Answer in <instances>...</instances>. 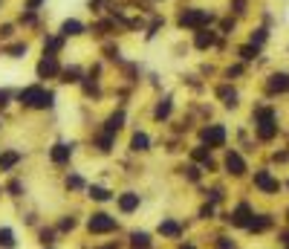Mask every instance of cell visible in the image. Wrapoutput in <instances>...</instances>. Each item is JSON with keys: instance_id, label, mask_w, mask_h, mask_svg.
<instances>
[{"instance_id": "cell-1", "label": "cell", "mask_w": 289, "mask_h": 249, "mask_svg": "<svg viewBox=\"0 0 289 249\" xmlns=\"http://www.w3.org/2000/svg\"><path fill=\"white\" fill-rule=\"evenodd\" d=\"M255 127L260 142H272L278 136V122H275V110L272 107H257L255 110Z\"/></svg>"}, {"instance_id": "cell-2", "label": "cell", "mask_w": 289, "mask_h": 249, "mask_svg": "<svg viewBox=\"0 0 289 249\" xmlns=\"http://www.w3.org/2000/svg\"><path fill=\"white\" fill-rule=\"evenodd\" d=\"M52 99H55V96L47 93V90H41V87H26V90H20V102L29 105V107H50Z\"/></svg>"}, {"instance_id": "cell-3", "label": "cell", "mask_w": 289, "mask_h": 249, "mask_svg": "<svg viewBox=\"0 0 289 249\" xmlns=\"http://www.w3.org/2000/svg\"><path fill=\"white\" fill-rule=\"evenodd\" d=\"M255 188L263 191V194H278V191L284 188V183H281L278 177H272L269 168H260V171H255Z\"/></svg>"}, {"instance_id": "cell-4", "label": "cell", "mask_w": 289, "mask_h": 249, "mask_svg": "<svg viewBox=\"0 0 289 249\" xmlns=\"http://www.w3.org/2000/svg\"><path fill=\"white\" fill-rule=\"evenodd\" d=\"M208 20H211V12L205 9H188L179 15V26H188V29H203Z\"/></svg>"}, {"instance_id": "cell-5", "label": "cell", "mask_w": 289, "mask_h": 249, "mask_svg": "<svg viewBox=\"0 0 289 249\" xmlns=\"http://www.w3.org/2000/svg\"><path fill=\"white\" fill-rule=\"evenodd\" d=\"M203 142L208 145V148H223L226 145V127L223 124H208V127H203Z\"/></svg>"}, {"instance_id": "cell-6", "label": "cell", "mask_w": 289, "mask_h": 249, "mask_svg": "<svg viewBox=\"0 0 289 249\" xmlns=\"http://www.w3.org/2000/svg\"><path fill=\"white\" fill-rule=\"evenodd\" d=\"M252 217H255L252 206H249V203H237V206H234V212H231L226 220H231V226H240V229H246Z\"/></svg>"}, {"instance_id": "cell-7", "label": "cell", "mask_w": 289, "mask_h": 249, "mask_svg": "<svg viewBox=\"0 0 289 249\" xmlns=\"http://www.w3.org/2000/svg\"><path fill=\"white\" fill-rule=\"evenodd\" d=\"M226 171H229L231 177H243L249 171V165H246V160H243L240 151H229L226 154Z\"/></svg>"}, {"instance_id": "cell-8", "label": "cell", "mask_w": 289, "mask_h": 249, "mask_svg": "<svg viewBox=\"0 0 289 249\" xmlns=\"http://www.w3.org/2000/svg\"><path fill=\"white\" fill-rule=\"evenodd\" d=\"M87 226H90V232L104 235V232H113V229H116V220L110 217V214H93Z\"/></svg>"}, {"instance_id": "cell-9", "label": "cell", "mask_w": 289, "mask_h": 249, "mask_svg": "<svg viewBox=\"0 0 289 249\" xmlns=\"http://www.w3.org/2000/svg\"><path fill=\"white\" fill-rule=\"evenodd\" d=\"M272 223H275V217H272V214H255V217L249 220V226H246V229H249L252 235H263L266 229H272Z\"/></svg>"}, {"instance_id": "cell-10", "label": "cell", "mask_w": 289, "mask_h": 249, "mask_svg": "<svg viewBox=\"0 0 289 249\" xmlns=\"http://www.w3.org/2000/svg\"><path fill=\"white\" fill-rule=\"evenodd\" d=\"M266 90H269V93H287L289 90V75L287 72H272L269 81H266Z\"/></svg>"}, {"instance_id": "cell-11", "label": "cell", "mask_w": 289, "mask_h": 249, "mask_svg": "<svg viewBox=\"0 0 289 249\" xmlns=\"http://www.w3.org/2000/svg\"><path fill=\"white\" fill-rule=\"evenodd\" d=\"M194 44H197L200 50H208V47H214V44H217V32H211V29H208V32H205V29H200V32H197V38H194Z\"/></svg>"}, {"instance_id": "cell-12", "label": "cell", "mask_w": 289, "mask_h": 249, "mask_svg": "<svg viewBox=\"0 0 289 249\" xmlns=\"http://www.w3.org/2000/svg\"><path fill=\"white\" fill-rule=\"evenodd\" d=\"M55 72H58V61L52 58V55H47L44 61L38 64V75H41V78H47V75H55Z\"/></svg>"}, {"instance_id": "cell-13", "label": "cell", "mask_w": 289, "mask_h": 249, "mask_svg": "<svg viewBox=\"0 0 289 249\" xmlns=\"http://www.w3.org/2000/svg\"><path fill=\"white\" fill-rule=\"evenodd\" d=\"M136 206H139V194L127 191V194H121V197H119V209H121V212H133Z\"/></svg>"}, {"instance_id": "cell-14", "label": "cell", "mask_w": 289, "mask_h": 249, "mask_svg": "<svg viewBox=\"0 0 289 249\" xmlns=\"http://www.w3.org/2000/svg\"><path fill=\"white\" fill-rule=\"evenodd\" d=\"M69 154H72V148H69V145H55V148H52V162H58V165H61V162H67V160H69Z\"/></svg>"}, {"instance_id": "cell-15", "label": "cell", "mask_w": 289, "mask_h": 249, "mask_svg": "<svg viewBox=\"0 0 289 249\" xmlns=\"http://www.w3.org/2000/svg\"><path fill=\"white\" fill-rule=\"evenodd\" d=\"M159 232L165 235V238H179V223H173V220H165V223H159Z\"/></svg>"}, {"instance_id": "cell-16", "label": "cell", "mask_w": 289, "mask_h": 249, "mask_svg": "<svg viewBox=\"0 0 289 249\" xmlns=\"http://www.w3.org/2000/svg\"><path fill=\"white\" fill-rule=\"evenodd\" d=\"M217 96L226 102V107H234V105H237V93H234L231 87H220V90H217Z\"/></svg>"}, {"instance_id": "cell-17", "label": "cell", "mask_w": 289, "mask_h": 249, "mask_svg": "<svg viewBox=\"0 0 289 249\" xmlns=\"http://www.w3.org/2000/svg\"><path fill=\"white\" fill-rule=\"evenodd\" d=\"M17 160H20V154H15V151L12 154H3L0 157V171H9L12 165H17Z\"/></svg>"}, {"instance_id": "cell-18", "label": "cell", "mask_w": 289, "mask_h": 249, "mask_svg": "<svg viewBox=\"0 0 289 249\" xmlns=\"http://www.w3.org/2000/svg\"><path fill=\"white\" fill-rule=\"evenodd\" d=\"M130 241H133V249H151V238H148L145 232H136Z\"/></svg>"}, {"instance_id": "cell-19", "label": "cell", "mask_w": 289, "mask_h": 249, "mask_svg": "<svg viewBox=\"0 0 289 249\" xmlns=\"http://www.w3.org/2000/svg\"><path fill=\"white\" fill-rule=\"evenodd\" d=\"M121 122H124V113H113V116H110V119H107V133H110V136H113L116 130H119V127H121Z\"/></svg>"}, {"instance_id": "cell-20", "label": "cell", "mask_w": 289, "mask_h": 249, "mask_svg": "<svg viewBox=\"0 0 289 249\" xmlns=\"http://www.w3.org/2000/svg\"><path fill=\"white\" fill-rule=\"evenodd\" d=\"M81 29H84V26H81L78 20H67V23L61 26V32H64V35H81Z\"/></svg>"}, {"instance_id": "cell-21", "label": "cell", "mask_w": 289, "mask_h": 249, "mask_svg": "<svg viewBox=\"0 0 289 249\" xmlns=\"http://www.w3.org/2000/svg\"><path fill=\"white\" fill-rule=\"evenodd\" d=\"M130 148H133V151H148V136H145V133H136V136L130 139Z\"/></svg>"}, {"instance_id": "cell-22", "label": "cell", "mask_w": 289, "mask_h": 249, "mask_svg": "<svg viewBox=\"0 0 289 249\" xmlns=\"http://www.w3.org/2000/svg\"><path fill=\"white\" fill-rule=\"evenodd\" d=\"M240 58H243V61H252V58H257V47H255V44H249V47H240Z\"/></svg>"}, {"instance_id": "cell-23", "label": "cell", "mask_w": 289, "mask_h": 249, "mask_svg": "<svg viewBox=\"0 0 289 249\" xmlns=\"http://www.w3.org/2000/svg\"><path fill=\"white\" fill-rule=\"evenodd\" d=\"M90 197H93V200H107V197H110V191H107V188H102V186H93V188H90Z\"/></svg>"}, {"instance_id": "cell-24", "label": "cell", "mask_w": 289, "mask_h": 249, "mask_svg": "<svg viewBox=\"0 0 289 249\" xmlns=\"http://www.w3.org/2000/svg\"><path fill=\"white\" fill-rule=\"evenodd\" d=\"M0 247H15V235L9 229H0Z\"/></svg>"}, {"instance_id": "cell-25", "label": "cell", "mask_w": 289, "mask_h": 249, "mask_svg": "<svg viewBox=\"0 0 289 249\" xmlns=\"http://www.w3.org/2000/svg\"><path fill=\"white\" fill-rule=\"evenodd\" d=\"M263 41H266V29H255V32H252V44H255V47H260Z\"/></svg>"}, {"instance_id": "cell-26", "label": "cell", "mask_w": 289, "mask_h": 249, "mask_svg": "<svg viewBox=\"0 0 289 249\" xmlns=\"http://www.w3.org/2000/svg\"><path fill=\"white\" fill-rule=\"evenodd\" d=\"M168 113H171V102H162V105L156 107V119H165Z\"/></svg>"}, {"instance_id": "cell-27", "label": "cell", "mask_w": 289, "mask_h": 249, "mask_svg": "<svg viewBox=\"0 0 289 249\" xmlns=\"http://www.w3.org/2000/svg\"><path fill=\"white\" fill-rule=\"evenodd\" d=\"M217 249H234V241H231V238H220V241H217Z\"/></svg>"}, {"instance_id": "cell-28", "label": "cell", "mask_w": 289, "mask_h": 249, "mask_svg": "<svg viewBox=\"0 0 289 249\" xmlns=\"http://www.w3.org/2000/svg\"><path fill=\"white\" fill-rule=\"evenodd\" d=\"M47 50H50V53L61 50V38H50V41H47Z\"/></svg>"}, {"instance_id": "cell-29", "label": "cell", "mask_w": 289, "mask_h": 249, "mask_svg": "<svg viewBox=\"0 0 289 249\" xmlns=\"http://www.w3.org/2000/svg\"><path fill=\"white\" fill-rule=\"evenodd\" d=\"M200 217H203V220H208V217H214V206H203V212H200Z\"/></svg>"}, {"instance_id": "cell-30", "label": "cell", "mask_w": 289, "mask_h": 249, "mask_svg": "<svg viewBox=\"0 0 289 249\" xmlns=\"http://www.w3.org/2000/svg\"><path fill=\"white\" fill-rule=\"evenodd\" d=\"M231 75H234V78H237V75H243V67H240V64L229 67V78H231Z\"/></svg>"}, {"instance_id": "cell-31", "label": "cell", "mask_w": 289, "mask_h": 249, "mask_svg": "<svg viewBox=\"0 0 289 249\" xmlns=\"http://www.w3.org/2000/svg\"><path fill=\"white\" fill-rule=\"evenodd\" d=\"M208 200H211V203H220V200H223V191H208Z\"/></svg>"}, {"instance_id": "cell-32", "label": "cell", "mask_w": 289, "mask_h": 249, "mask_svg": "<svg viewBox=\"0 0 289 249\" xmlns=\"http://www.w3.org/2000/svg\"><path fill=\"white\" fill-rule=\"evenodd\" d=\"M9 53H12V55H23V53H26V47H20V44H17V47H12Z\"/></svg>"}, {"instance_id": "cell-33", "label": "cell", "mask_w": 289, "mask_h": 249, "mask_svg": "<svg viewBox=\"0 0 289 249\" xmlns=\"http://www.w3.org/2000/svg\"><path fill=\"white\" fill-rule=\"evenodd\" d=\"M188 177H191V180H200V168L191 165V168H188Z\"/></svg>"}, {"instance_id": "cell-34", "label": "cell", "mask_w": 289, "mask_h": 249, "mask_svg": "<svg viewBox=\"0 0 289 249\" xmlns=\"http://www.w3.org/2000/svg\"><path fill=\"white\" fill-rule=\"evenodd\" d=\"M69 188H81V177H69Z\"/></svg>"}, {"instance_id": "cell-35", "label": "cell", "mask_w": 289, "mask_h": 249, "mask_svg": "<svg viewBox=\"0 0 289 249\" xmlns=\"http://www.w3.org/2000/svg\"><path fill=\"white\" fill-rule=\"evenodd\" d=\"M72 226H75V220H72V217H69V220H61V229H72Z\"/></svg>"}, {"instance_id": "cell-36", "label": "cell", "mask_w": 289, "mask_h": 249, "mask_svg": "<svg viewBox=\"0 0 289 249\" xmlns=\"http://www.w3.org/2000/svg\"><path fill=\"white\" fill-rule=\"evenodd\" d=\"M6 102H9V93H6V90H0V107H6Z\"/></svg>"}, {"instance_id": "cell-37", "label": "cell", "mask_w": 289, "mask_h": 249, "mask_svg": "<svg viewBox=\"0 0 289 249\" xmlns=\"http://www.w3.org/2000/svg\"><path fill=\"white\" fill-rule=\"evenodd\" d=\"M35 6H41V0H29V9H35Z\"/></svg>"}, {"instance_id": "cell-38", "label": "cell", "mask_w": 289, "mask_h": 249, "mask_svg": "<svg viewBox=\"0 0 289 249\" xmlns=\"http://www.w3.org/2000/svg\"><path fill=\"white\" fill-rule=\"evenodd\" d=\"M179 249H194V247H191V244H182V247H179Z\"/></svg>"}, {"instance_id": "cell-39", "label": "cell", "mask_w": 289, "mask_h": 249, "mask_svg": "<svg viewBox=\"0 0 289 249\" xmlns=\"http://www.w3.org/2000/svg\"><path fill=\"white\" fill-rule=\"evenodd\" d=\"M287 220H289V209H287Z\"/></svg>"}, {"instance_id": "cell-40", "label": "cell", "mask_w": 289, "mask_h": 249, "mask_svg": "<svg viewBox=\"0 0 289 249\" xmlns=\"http://www.w3.org/2000/svg\"><path fill=\"white\" fill-rule=\"evenodd\" d=\"M287 188H289V180H287Z\"/></svg>"}, {"instance_id": "cell-41", "label": "cell", "mask_w": 289, "mask_h": 249, "mask_svg": "<svg viewBox=\"0 0 289 249\" xmlns=\"http://www.w3.org/2000/svg\"><path fill=\"white\" fill-rule=\"evenodd\" d=\"M284 249H289V244H287V247H284Z\"/></svg>"}]
</instances>
